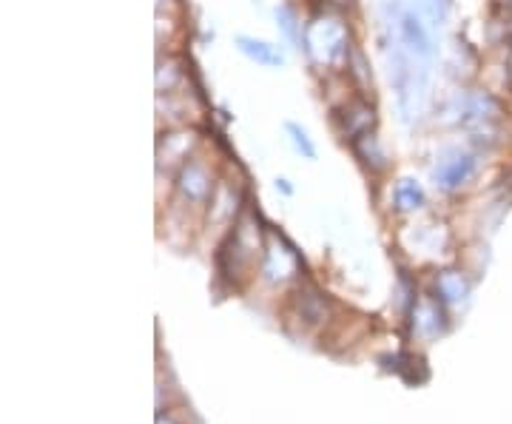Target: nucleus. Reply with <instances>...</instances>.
<instances>
[{"label": "nucleus", "mask_w": 512, "mask_h": 424, "mask_svg": "<svg viewBox=\"0 0 512 424\" xmlns=\"http://www.w3.org/2000/svg\"><path fill=\"white\" fill-rule=\"evenodd\" d=\"M439 291L447 302H458V299L467 296V282H464V277L456 274V271H447V274H441L439 277Z\"/></svg>", "instance_id": "obj_7"}, {"label": "nucleus", "mask_w": 512, "mask_h": 424, "mask_svg": "<svg viewBox=\"0 0 512 424\" xmlns=\"http://www.w3.org/2000/svg\"><path fill=\"white\" fill-rule=\"evenodd\" d=\"M177 191L183 194L188 203H205L208 197H214V180L208 174V168L200 160H188L180 171Z\"/></svg>", "instance_id": "obj_2"}, {"label": "nucleus", "mask_w": 512, "mask_h": 424, "mask_svg": "<svg viewBox=\"0 0 512 424\" xmlns=\"http://www.w3.org/2000/svg\"><path fill=\"white\" fill-rule=\"evenodd\" d=\"M399 29H402V43L407 46V52L413 57H427L433 55V43H430V35H427V29H424V23L416 12H404L402 23H399Z\"/></svg>", "instance_id": "obj_4"}, {"label": "nucleus", "mask_w": 512, "mask_h": 424, "mask_svg": "<svg viewBox=\"0 0 512 424\" xmlns=\"http://www.w3.org/2000/svg\"><path fill=\"white\" fill-rule=\"evenodd\" d=\"M237 46H239V52H242V55L251 57V60H254V63H259V66H271V69H276V66H282V63H285V55H282V52H279L276 46L265 43V40H256V37L239 35Z\"/></svg>", "instance_id": "obj_5"}, {"label": "nucleus", "mask_w": 512, "mask_h": 424, "mask_svg": "<svg viewBox=\"0 0 512 424\" xmlns=\"http://www.w3.org/2000/svg\"><path fill=\"white\" fill-rule=\"evenodd\" d=\"M478 154L473 151H456L453 157L441 160L439 168L433 171V180L444 191H456L464 183H470V177L476 174Z\"/></svg>", "instance_id": "obj_1"}, {"label": "nucleus", "mask_w": 512, "mask_h": 424, "mask_svg": "<svg viewBox=\"0 0 512 424\" xmlns=\"http://www.w3.org/2000/svg\"><path fill=\"white\" fill-rule=\"evenodd\" d=\"M336 123H339V129L345 134V140H359V137H365L373 129V123H376V111L373 106H367L365 100H356V103H350L345 109L336 114Z\"/></svg>", "instance_id": "obj_3"}, {"label": "nucleus", "mask_w": 512, "mask_h": 424, "mask_svg": "<svg viewBox=\"0 0 512 424\" xmlns=\"http://www.w3.org/2000/svg\"><path fill=\"white\" fill-rule=\"evenodd\" d=\"M285 131L291 134L293 146H296V151H299L302 157H308V160H316V146H313V143H311L308 131L299 129L296 123H285Z\"/></svg>", "instance_id": "obj_8"}, {"label": "nucleus", "mask_w": 512, "mask_h": 424, "mask_svg": "<svg viewBox=\"0 0 512 424\" xmlns=\"http://www.w3.org/2000/svg\"><path fill=\"white\" fill-rule=\"evenodd\" d=\"M421 205H424V194H421L419 183L399 180V185H396V208L399 211H413V208H421Z\"/></svg>", "instance_id": "obj_6"}, {"label": "nucleus", "mask_w": 512, "mask_h": 424, "mask_svg": "<svg viewBox=\"0 0 512 424\" xmlns=\"http://www.w3.org/2000/svg\"><path fill=\"white\" fill-rule=\"evenodd\" d=\"M276 20H279V26H282V32L291 37V40H299V32H296V15H293L288 6H279L276 9Z\"/></svg>", "instance_id": "obj_9"}]
</instances>
